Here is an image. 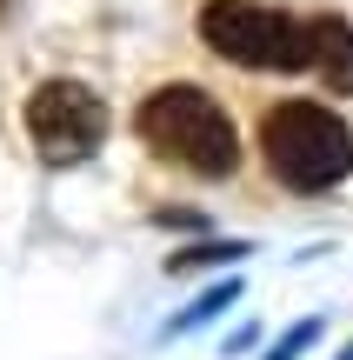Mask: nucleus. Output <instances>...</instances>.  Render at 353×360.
Here are the masks:
<instances>
[{"instance_id":"1","label":"nucleus","mask_w":353,"mask_h":360,"mask_svg":"<svg viewBox=\"0 0 353 360\" xmlns=\"http://www.w3.org/2000/svg\"><path fill=\"white\" fill-rule=\"evenodd\" d=\"M140 141L154 147L160 160L200 174V180H227L240 167V141L234 120L213 107V94L200 87H160L140 101Z\"/></svg>"},{"instance_id":"2","label":"nucleus","mask_w":353,"mask_h":360,"mask_svg":"<svg viewBox=\"0 0 353 360\" xmlns=\"http://www.w3.org/2000/svg\"><path fill=\"white\" fill-rule=\"evenodd\" d=\"M260 154L293 193H327L353 174V134L320 101H280L260 127Z\"/></svg>"},{"instance_id":"3","label":"nucleus","mask_w":353,"mask_h":360,"mask_svg":"<svg viewBox=\"0 0 353 360\" xmlns=\"http://www.w3.org/2000/svg\"><path fill=\"white\" fill-rule=\"evenodd\" d=\"M200 40L234 67H300V27L274 7H253V0H207Z\"/></svg>"},{"instance_id":"4","label":"nucleus","mask_w":353,"mask_h":360,"mask_svg":"<svg viewBox=\"0 0 353 360\" xmlns=\"http://www.w3.org/2000/svg\"><path fill=\"white\" fill-rule=\"evenodd\" d=\"M27 134H34L47 167H80V160L107 141V107H100V94L80 87V80H47V87H34V101H27Z\"/></svg>"},{"instance_id":"5","label":"nucleus","mask_w":353,"mask_h":360,"mask_svg":"<svg viewBox=\"0 0 353 360\" xmlns=\"http://www.w3.org/2000/svg\"><path fill=\"white\" fill-rule=\"evenodd\" d=\"M300 67H314L333 94H353V27L347 20H307L300 27Z\"/></svg>"},{"instance_id":"6","label":"nucleus","mask_w":353,"mask_h":360,"mask_svg":"<svg viewBox=\"0 0 353 360\" xmlns=\"http://www.w3.org/2000/svg\"><path fill=\"white\" fill-rule=\"evenodd\" d=\"M234 294H240V287L227 281V287H213V294L200 300V307H187V314H173V321H167V340H173V334H187V327H200V321H213V314H220V307H234Z\"/></svg>"},{"instance_id":"7","label":"nucleus","mask_w":353,"mask_h":360,"mask_svg":"<svg viewBox=\"0 0 353 360\" xmlns=\"http://www.w3.org/2000/svg\"><path fill=\"white\" fill-rule=\"evenodd\" d=\"M247 247L240 240H220V247H187L180 260H173V274H194V267H213V260H240Z\"/></svg>"},{"instance_id":"8","label":"nucleus","mask_w":353,"mask_h":360,"mask_svg":"<svg viewBox=\"0 0 353 360\" xmlns=\"http://www.w3.org/2000/svg\"><path fill=\"white\" fill-rule=\"evenodd\" d=\"M314 340H320V321H300V327H293V334L280 340V347L267 354V360H293V354H307V347H314Z\"/></svg>"},{"instance_id":"9","label":"nucleus","mask_w":353,"mask_h":360,"mask_svg":"<svg viewBox=\"0 0 353 360\" xmlns=\"http://www.w3.org/2000/svg\"><path fill=\"white\" fill-rule=\"evenodd\" d=\"M340 360H353V347H347V354H340Z\"/></svg>"}]
</instances>
